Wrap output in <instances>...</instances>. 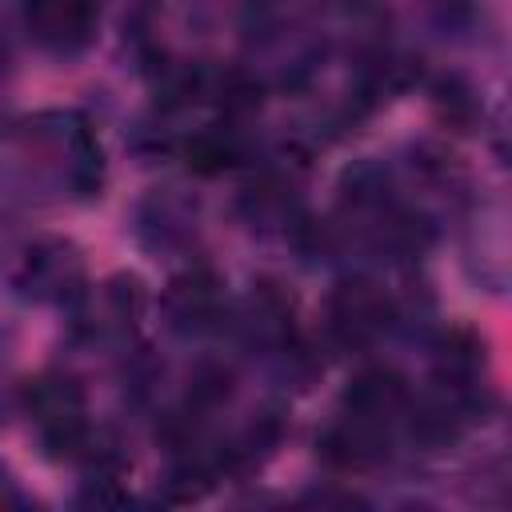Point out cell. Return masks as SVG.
<instances>
[{
	"label": "cell",
	"instance_id": "2",
	"mask_svg": "<svg viewBox=\"0 0 512 512\" xmlns=\"http://www.w3.org/2000/svg\"><path fill=\"white\" fill-rule=\"evenodd\" d=\"M20 408H24V416H28V424H32L48 460L76 464V456L84 452V444L96 432L84 384L72 372H60V368L24 380L20 384Z\"/></svg>",
	"mask_w": 512,
	"mask_h": 512
},
{
	"label": "cell",
	"instance_id": "5",
	"mask_svg": "<svg viewBox=\"0 0 512 512\" xmlns=\"http://www.w3.org/2000/svg\"><path fill=\"white\" fill-rule=\"evenodd\" d=\"M228 312H232V296H228L224 276L212 264H188V268L172 272V280L160 292V316H164L168 332H176L184 340L224 332Z\"/></svg>",
	"mask_w": 512,
	"mask_h": 512
},
{
	"label": "cell",
	"instance_id": "8",
	"mask_svg": "<svg viewBox=\"0 0 512 512\" xmlns=\"http://www.w3.org/2000/svg\"><path fill=\"white\" fill-rule=\"evenodd\" d=\"M196 232H200V204L192 192H184L176 184H160L136 200L132 236L156 260L188 252L196 244Z\"/></svg>",
	"mask_w": 512,
	"mask_h": 512
},
{
	"label": "cell",
	"instance_id": "10",
	"mask_svg": "<svg viewBox=\"0 0 512 512\" xmlns=\"http://www.w3.org/2000/svg\"><path fill=\"white\" fill-rule=\"evenodd\" d=\"M408 400H412L408 380L388 364H372V368H360L344 384L336 412H344L352 420H364L372 428H384V432H392L400 440V424H404Z\"/></svg>",
	"mask_w": 512,
	"mask_h": 512
},
{
	"label": "cell",
	"instance_id": "1",
	"mask_svg": "<svg viewBox=\"0 0 512 512\" xmlns=\"http://www.w3.org/2000/svg\"><path fill=\"white\" fill-rule=\"evenodd\" d=\"M20 160H28L32 180L68 200H96L108 180L104 144L84 112L44 108L16 128Z\"/></svg>",
	"mask_w": 512,
	"mask_h": 512
},
{
	"label": "cell",
	"instance_id": "4",
	"mask_svg": "<svg viewBox=\"0 0 512 512\" xmlns=\"http://www.w3.org/2000/svg\"><path fill=\"white\" fill-rule=\"evenodd\" d=\"M404 324L400 300L368 272H352L336 280L324 304V328L328 340L344 352H372Z\"/></svg>",
	"mask_w": 512,
	"mask_h": 512
},
{
	"label": "cell",
	"instance_id": "7",
	"mask_svg": "<svg viewBox=\"0 0 512 512\" xmlns=\"http://www.w3.org/2000/svg\"><path fill=\"white\" fill-rule=\"evenodd\" d=\"M464 268L476 288L500 296L512 276V236L504 196H476L464 212Z\"/></svg>",
	"mask_w": 512,
	"mask_h": 512
},
{
	"label": "cell",
	"instance_id": "3",
	"mask_svg": "<svg viewBox=\"0 0 512 512\" xmlns=\"http://www.w3.org/2000/svg\"><path fill=\"white\" fill-rule=\"evenodd\" d=\"M8 284L24 304L60 308V312H72L84 300V292L92 288L84 248L68 236H52V232L32 236L20 248L16 264L8 272Z\"/></svg>",
	"mask_w": 512,
	"mask_h": 512
},
{
	"label": "cell",
	"instance_id": "6",
	"mask_svg": "<svg viewBox=\"0 0 512 512\" xmlns=\"http://www.w3.org/2000/svg\"><path fill=\"white\" fill-rule=\"evenodd\" d=\"M144 304H148V292H144L140 276L116 272V276H108L100 288H88L84 300L72 308V316H76V320H72V332H76L84 344L128 352Z\"/></svg>",
	"mask_w": 512,
	"mask_h": 512
},
{
	"label": "cell",
	"instance_id": "11",
	"mask_svg": "<svg viewBox=\"0 0 512 512\" xmlns=\"http://www.w3.org/2000/svg\"><path fill=\"white\" fill-rule=\"evenodd\" d=\"M0 508H32V496L8 468H0Z\"/></svg>",
	"mask_w": 512,
	"mask_h": 512
},
{
	"label": "cell",
	"instance_id": "9",
	"mask_svg": "<svg viewBox=\"0 0 512 512\" xmlns=\"http://www.w3.org/2000/svg\"><path fill=\"white\" fill-rule=\"evenodd\" d=\"M20 24L40 52L76 60L96 44L100 0H20Z\"/></svg>",
	"mask_w": 512,
	"mask_h": 512
}]
</instances>
